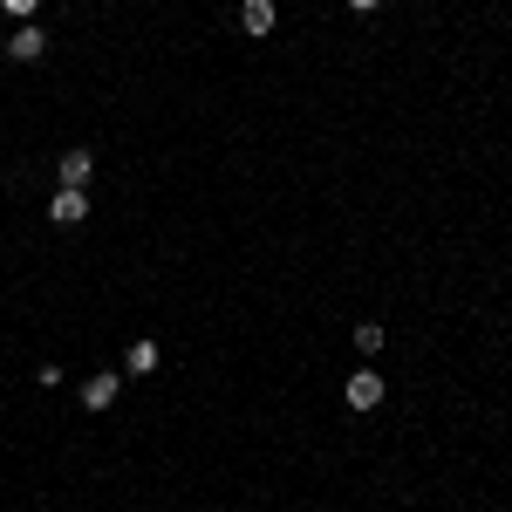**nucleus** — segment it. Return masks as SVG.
I'll use <instances>...</instances> for the list:
<instances>
[{
	"label": "nucleus",
	"mask_w": 512,
	"mask_h": 512,
	"mask_svg": "<svg viewBox=\"0 0 512 512\" xmlns=\"http://www.w3.org/2000/svg\"><path fill=\"white\" fill-rule=\"evenodd\" d=\"M48 219H55V226H82V219H89V192H82V185H62V192L48 198Z\"/></svg>",
	"instance_id": "f257e3e1"
},
{
	"label": "nucleus",
	"mask_w": 512,
	"mask_h": 512,
	"mask_svg": "<svg viewBox=\"0 0 512 512\" xmlns=\"http://www.w3.org/2000/svg\"><path fill=\"white\" fill-rule=\"evenodd\" d=\"M383 403V376L376 369H355L349 376V410H376Z\"/></svg>",
	"instance_id": "f03ea898"
},
{
	"label": "nucleus",
	"mask_w": 512,
	"mask_h": 512,
	"mask_svg": "<svg viewBox=\"0 0 512 512\" xmlns=\"http://www.w3.org/2000/svg\"><path fill=\"white\" fill-rule=\"evenodd\" d=\"M117 390H123V376H117V369H103V376H89V383H82V403H89V410H110Z\"/></svg>",
	"instance_id": "7ed1b4c3"
},
{
	"label": "nucleus",
	"mask_w": 512,
	"mask_h": 512,
	"mask_svg": "<svg viewBox=\"0 0 512 512\" xmlns=\"http://www.w3.org/2000/svg\"><path fill=\"white\" fill-rule=\"evenodd\" d=\"M41 48H48V35H41L35 21H21L14 41H7V55H14V62H41Z\"/></svg>",
	"instance_id": "20e7f679"
},
{
	"label": "nucleus",
	"mask_w": 512,
	"mask_h": 512,
	"mask_svg": "<svg viewBox=\"0 0 512 512\" xmlns=\"http://www.w3.org/2000/svg\"><path fill=\"white\" fill-rule=\"evenodd\" d=\"M239 28L246 35H274V0H246L239 7Z\"/></svg>",
	"instance_id": "39448f33"
},
{
	"label": "nucleus",
	"mask_w": 512,
	"mask_h": 512,
	"mask_svg": "<svg viewBox=\"0 0 512 512\" xmlns=\"http://www.w3.org/2000/svg\"><path fill=\"white\" fill-rule=\"evenodd\" d=\"M89 171H96L89 151H62V185H89Z\"/></svg>",
	"instance_id": "423d86ee"
},
{
	"label": "nucleus",
	"mask_w": 512,
	"mask_h": 512,
	"mask_svg": "<svg viewBox=\"0 0 512 512\" xmlns=\"http://www.w3.org/2000/svg\"><path fill=\"white\" fill-rule=\"evenodd\" d=\"M123 369H130V376H151V369H158V342H137V349H130V362H123Z\"/></svg>",
	"instance_id": "0eeeda50"
},
{
	"label": "nucleus",
	"mask_w": 512,
	"mask_h": 512,
	"mask_svg": "<svg viewBox=\"0 0 512 512\" xmlns=\"http://www.w3.org/2000/svg\"><path fill=\"white\" fill-rule=\"evenodd\" d=\"M355 349L376 355V349H383V328H376V321H362V328H355Z\"/></svg>",
	"instance_id": "6e6552de"
},
{
	"label": "nucleus",
	"mask_w": 512,
	"mask_h": 512,
	"mask_svg": "<svg viewBox=\"0 0 512 512\" xmlns=\"http://www.w3.org/2000/svg\"><path fill=\"white\" fill-rule=\"evenodd\" d=\"M0 7H7V14H21V21H28V14H35L41 0H0Z\"/></svg>",
	"instance_id": "1a4fd4ad"
},
{
	"label": "nucleus",
	"mask_w": 512,
	"mask_h": 512,
	"mask_svg": "<svg viewBox=\"0 0 512 512\" xmlns=\"http://www.w3.org/2000/svg\"><path fill=\"white\" fill-rule=\"evenodd\" d=\"M349 7H355V14H369V7H383V0H349Z\"/></svg>",
	"instance_id": "9d476101"
}]
</instances>
